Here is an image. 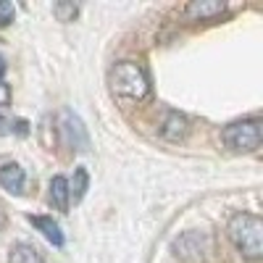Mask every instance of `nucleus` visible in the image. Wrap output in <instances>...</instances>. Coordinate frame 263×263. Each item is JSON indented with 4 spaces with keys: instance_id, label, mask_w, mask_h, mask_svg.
I'll return each mask as SVG.
<instances>
[{
    "instance_id": "nucleus-1",
    "label": "nucleus",
    "mask_w": 263,
    "mask_h": 263,
    "mask_svg": "<svg viewBox=\"0 0 263 263\" xmlns=\"http://www.w3.org/2000/svg\"><path fill=\"white\" fill-rule=\"evenodd\" d=\"M111 92L121 100H132V103H142L150 98V79L145 74V69L135 61H121L111 69Z\"/></svg>"
},
{
    "instance_id": "nucleus-2",
    "label": "nucleus",
    "mask_w": 263,
    "mask_h": 263,
    "mask_svg": "<svg viewBox=\"0 0 263 263\" xmlns=\"http://www.w3.org/2000/svg\"><path fill=\"white\" fill-rule=\"evenodd\" d=\"M229 239L234 248L250 260H258L263 255V221L255 213H237L227 227Z\"/></svg>"
},
{
    "instance_id": "nucleus-3",
    "label": "nucleus",
    "mask_w": 263,
    "mask_h": 263,
    "mask_svg": "<svg viewBox=\"0 0 263 263\" xmlns=\"http://www.w3.org/2000/svg\"><path fill=\"white\" fill-rule=\"evenodd\" d=\"M174 258L182 263H205L213 253V237L211 232L190 229L174 239Z\"/></svg>"
},
{
    "instance_id": "nucleus-4",
    "label": "nucleus",
    "mask_w": 263,
    "mask_h": 263,
    "mask_svg": "<svg viewBox=\"0 0 263 263\" xmlns=\"http://www.w3.org/2000/svg\"><path fill=\"white\" fill-rule=\"evenodd\" d=\"M221 140L232 153H253L260 145V121L258 119L234 121L221 132Z\"/></svg>"
},
{
    "instance_id": "nucleus-5",
    "label": "nucleus",
    "mask_w": 263,
    "mask_h": 263,
    "mask_svg": "<svg viewBox=\"0 0 263 263\" xmlns=\"http://www.w3.org/2000/svg\"><path fill=\"white\" fill-rule=\"evenodd\" d=\"M61 135H63V142L74 147V150H84L87 147V132L82 126V121L71 114V111H63L61 114Z\"/></svg>"
},
{
    "instance_id": "nucleus-6",
    "label": "nucleus",
    "mask_w": 263,
    "mask_h": 263,
    "mask_svg": "<svg viewBox=\"0 0 263 263\" xmlns=\"http://www.w3.org/2000/svg\"><path fill=\"white\" fill-rule=\"evenodd\" d=\"M187 132H190V121H187V116H182V114H177V111L166 114V119H163V124H161V135H163V140H168V142H179V140L187 137Z\"/></svg>"
},
{
    "instance_id": "nucleus-7",
    "label": "nucleus",
    "mask_w": 263,
    "mask_h": 263,
    "mask_svg": "<svg viewBox=\"0 0 263 263\" xmlns=\"http://www.w3.org/2000/svg\"><path fill=\"white\" fill-rule=\"evenodd\" d=\"M227 11V6L221 3V0H195V3L187 6V16L195 18V21H208V18H216L221 16Z\"/></svg>"
},
{
    "instance_id": "nucleus-8",
    "label": "nucleus",
    "mask_w": 263,
    "mask_h": 263,
    "mask_svg": "<svg viewBox=\"0 0 263 263\" xmlns=\"http://www.w3.org/2000/svg\"><path fill=\"white\" fill-rule=\"evenodd\" d=\"M0 187L13 195H21L24 192V168L18 163H3L0 166Z\"/></svg>"
},
{
    "instance_id": "nucleus-9",
    "label": "nucleus",
    "mask_w": 263,
    "mask_h": 263,
    "mask_svg": "<svg viewBox=\"0 0 263 263\" xmlns=\"http://www.w3.org/2000/svg\"><path fill=\"white\" fill-rule=\"evenodd\" d=\"M29 224L34 229H40V234L45 237L50 245L63 248V232H61V227L53 221V218H48V216H29Z\"/></svg>"
},
{
    "instance_id": "nucleus-10",
    "label": "nucleus",
    "mask_w": 263,
    "mask_h": 263,
    "mask_svg": "<svg viewBox=\"0 0 263 263\" xmlns=\"http://www.w3.org/2000/svg\"><path fill=\"white\" fill-rule=\"evenodd\" d=\"M50 205L55 211H69L71 205V197H69V182H66L63 177H53L50 179Z\"/></svg>"
},
{
    "instance_id": "nucleus-11",
    "label": "nucleus",
    "mask_w": 263,
    "mask_h": 263,
    "mask_svg": "<svg viewBox=\"0 0 263 263\" xmlns=\"http://www.w3.org/2000/svg\"><path fill=\"white\" fill-rule=\"evenodd\" d=\"M8 260H11V263H45V260H42V255L37 253V248H32V245H27V242H18V245L11 250Z\"/></svg>"
},
{
    "instance_id": "nucleus-12",
    "label": "nucleus",
    "mask_w": 263,
    "mask_h": 263,
    "mask_svg": "<svg viewBox=\"0 0 263 263\" xmlns=\"http://www.w3.org/2000/svg\"><path fill=\"white\" fill-rule=\"evenodd\" d=\"M87 187H90V177H87V171L79 166L74 171V182H69V197L74 203H79L84 197V192H87Z\"/></svg>"
},
{
    "instance_id": "nucleus-13",
    "label": "nucleus",
    "mask_w": 263,
    "mask_h": 263,
    "mask_svg": "<svg viewBox=\"0 0 263 263\" xmlns=\"http://www.w3.org/2000/svg\"><path fill=\"white\" fill-rule=\"evenodd\" d=\"M13 16H16V8H13V3H6V0H0V29H3V27H8L11 21H13Z\"/></svg>"
},
{
    "instance_id": "nucleus-14",
    "label": "nucleus",
    "mask_w": 263,
    "mask_h": 263,
    "mask_svg": "<svg viewBox=\"0 0 263 263\" xmlns=\"http://www.w3.org/2000/svg\"><path fill=\"white\" fill-rule=\"evenodd\" d=\"M77 6H63V3H58V6H53V13L61 18V21H69V18H74L77 16Z\"/></svg>"
},
{
    "instance_id": "nucleus-15",
    "label": "nucleus",
    "mask_w": 263,
    "mask_h": 263,
    "mask_svg": "<svg viewBox=\"0 0 263 263\" xmlns=\"http://www.w3.org/2000/svg\"><path fill=\"white\" fill-rule=\"evenodd\" d=\"M11 103V87L0 82V108H6Z\"/></svg>"
},
{
    "instance_id": "nucleus-16",
    "label": "nucleus",
    "mask_w": 263,
    "mask_h": 263,
    "mask_svg": "<svg viewBox=\"0 0 263 263\" xmlns=\"http://www.w3.org/2000/svg\"><path fill=\"white\" fill-rule=\"evenodd\" d=\"M13 132V121L6 119V116H0V135H11Z\"/></svg>"
},
{
    "instance_id": "nucleus-17",
    "label": "nucleus",
    "mask_w": 263,
    "mask_h": 263,
    "mask_svg": "<svg viewBox=\"0 0 263 263\" xmlns=\"http://www.w3.org/2000/svg\"><path fill=\"white\" fill-rule=\"evenodd\" d=\"M6 69H8V66H6V58L0 55V82H3V74H6Z\"/></svg>"
},
{
    "instance_id": "nucleus-18",
    "label": "nucleus",
    "mask_w": 263,
    "mask_h": 263,
    "mask_svg": "<svg viewBox=\"0 0 263 263\" xmlns=\"http://www.w3.org/2000/svg\"><path fill=\"white\" fill-rule=\"evenodd\" d=\"M3 229H6V211L0 208V232H3Z\"/></svg>"
}]
</instances>
